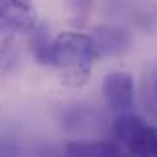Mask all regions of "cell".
Returning a JSON list of instances; mask_svg holds the SVG:
<instances>
[{
  "label": "cell",
  "mask_w": 157,
  "mask_h": 157,
  "mask_svg": "<svg viewBox=\"0 0 157 157\" xmlns=\"http://www.w3.org/2000/svg\"><path fill=\"white\" fill-rule=\"evenodd\" d=\"M91 43L94 48V56L100 57H111V56H118L122 52H126L131 44V37L126 30L118 28V26H98L94 28L93 35H91Z\"/></svg>",
  "instance_id": "obj_5"
},
{
  "label": "cell",
  "mask_w": 157,
  "mask_h": 157,
  "mask_svg": "<svg viewBox=\"0 0 157 157\" xmlns=\"http://www.w3.org/2000/svg\"><path fill=\"white\" fill-rule=\"evenodd\" d=\"M32 33V52L35 56V59L43 65H48V57H50V28L44 22H37L35 28L30 32Z\"/></svg>",
  "instance_id": "obj_7"
},
{
  "label": "cell",
  "mask_w": 157,
  "mask_h": 157,
  "mask_svg": "<svg viewBox=\"0 0 157 157\" xmlns=\"http://www.w3.org/2000/svg\"><path fill=\"white\" fill-rule=\"evenodd\" d=\"M137 26L146 33H157V6H146L137 13Z\"/></svg>",
  "instance_id": "obj_9"
},
{
  "label": "cell",
  "mask_w": 157,
  "mask_h": 157,
  "mask_svg": "<svg viewBox=\"0 0 157 157\" xmlns=\"http://www.w3.org/2000/svg\"><path fill=\"white\" fill-rule=\"evenodd\" d=\"M94 48L91 37L78 32H63L59 33L50 46L48 65H52L61 83L67 87H82L87 83L93 72Z\"/></svg>",
  "instance_id": "obj_1"
},
{
  "label": "cell",
  "mask_w": 157,
  "mask_h": 157,
  "mask_svg": "<svg viewBox=\"0 0 157 157\" xmlns=\"http://www.w3.org/2000/svg\"><path fill=\"white\" fill-rule=\"evenodd\" d=\"M133 76L129 72H109L102 80V93L113 109H129L133 105Z\"/></svg>",
  "instance_id": "obj_4"
},
{
  "label": "cell",
  "mask_w": 157,
  "mask_h": 157,
  "mask_svg": "<svg viewBox=\"0 0 157 157\" xmlns=\"http://www.w3.org/2000/svg\"><path fill=\"white\" fill-rule=\"evenodd\" d=\"M67 10H68V22L76 30H82L89 24L94 2L93 0H67Z\"/></svg>",
  "instance_id": "obj_8"
},
{
  "label": "cell",
  "mask_w": 157,
  "mask_h": 157,
  "mask_svg": "<svg viewBox=\"0 0 157 157\" xmlns=\"http://www.w3.org/2000/svg\"><path fill=\"white\" fill-rule=\"evenodd\" d=\"M37 24L35 11L24 10L10 0H0V41L15 33H30Z\"/></svg>",
  "instance_id": "obj_3"
},
{
  "label": "cell",
  "mask_w": 157,
  "mask_h": 157,
  "mask_svg": "<svg viewBox=\"0 0 157 157\" xmlns=\"http://www.w3.org/2000/svg\"><path fill=\"white\" fill-rule=\"evenodd\" d=\"M115 133L133 157H157V128L148 126L137 115H118L115 118Z\"/></svg>",
  "instance_id": "obj_2"
},
{
  "label": "cell",
  "mask_w": 157,
  "mask_h": 157,
  "mask_svg": "<svg viewBox=\"0 0 157 157\" xmlns=\"http://www.w3.org/2000/svg\"><path fill=\"white\" fill-rule=\"evenodd\" d=\"M10 2H13V4L21 6V8H24V10H33V6H32V0H10Z\"/></svg>",
  "instance_id": "obj_10"
},
{
  "label": "cell",
  "mask_w": 157,
  "mask_h": 157,
  "mask_svg": "<svg viewBox=\"0 0 157 157\" xmlns=\"http://www.w3.org/2000/svg\"><path fill=\"white\" fill-rule=\"evenodd\" d=\"M155 91H157V87H155Z\"/></svg>",
  "instance_id": "obj_11"
},
{
  "label": "cell",
  "mask_w": 157,
  "mask_h": 157,
  "mask_svg": "<svg viewBox=\"0 0 157 157\" xmlns=\"http://www.w3.org/2000/svg\"><path fill=\"white\" fill-rule=\"evenodd\" d=\"M67 157H122L118 144L111 140H70L65 146Z\"/></svg>",
  "instance_id": "obj_6"
}]
</instances>
